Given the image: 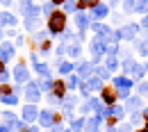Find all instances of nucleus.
I'll return each mask as SVG.
<instances>
[{"mask_svg":"<svg viewBox=\"0 0 148 132\" xmlns=\"http://www.w3.org/2000/svg\"><path fill=\"white\" fill-rule=\"evenodd\" d=\"M64 27H66V12H53L48 16V32L57 37L59 32H64Z\"/></svg>","mask_w":148,"mask_h":132,"instance_id":"f257e3e1","label":"nucleus"},{"mask_svg":"<svg viewBox=\"0 0 148 132\" xmlns=\"http://www.w3.org/2000/svg\"><path fill=\"white\" fill-rule=\"evenodd\" d=\"M91 30L93 32H96V34H100V41H105V43H107V41H112V39H114V41H116V32H112L110 27H105V25H103V23H91Z\"/></svg>","mask_w":148,"mask_h":132,"instance_id":"f03ea898","label":"nucleus"},{"mask_svg":"<svg viewBox=\"0 0 148 132\" xmlns=\"http://www.w3.org/2000/svg\"><path fill=\"white\" fill-rule=\"evenodd\" d=\"M57 121H59V114H55L53 109H41V112H39V123H41V128H53Z\"/></svg>","mask_w":148,"mask_h":132,"instance_id":"7ed1b4c3","label":"nucleus"},{"mask_svg":"<svg viewBox=\"0 0 148 132\" xmlns=\"http://www.w3.org/2000/svg\"><path fill=\"white\" fill-rule=\"evenodd\" d=\"M25 100L27 103H37V100H41V87H39V82H27L25 84Z\"/></svg>","mask_w":148,"mask_h":132,"instance_id":"20e7f679","label":"nucleus"},{"mask_svg":"<svg viewBox=\"0 0 148 132\" xmlns=\"http://www.w3.org/2000/svg\"><path fill=\"white\" fill-rule=\"evenodd\" d=\"M12 75H14V80H16L18 84H27V82H30V71H27V66H25L23 62L14 66V71H12Z\"/></svg>","mask_w":148,"mask_h":132,"instance_id":"39448f33","label":"nucleus"},{"mask_svg":"<svg viewBox=\"0 0 148 132\" xmlns=\"http://www.w3.org/2000/svg\"><path fill=\"white\" fill-rule=\"evenodd\" d=\"M14 55H16V46L9 43V41H2V43H0V59H2V62H9Z\"/></svg>","mask_w":148,"mask_h":132,"instance_id":"423d86ee","label":"nucleus"},{"mask_svg":"<svg viewBox=\"0 0 148 132\" xmlns=\"http://www.w3.org/2000/svg\"><path fill=\"white\" fill-rule=\"evenodd\" d=\"M23 121H25V123H32V121H39V112H37V107H34L32 103L23 107Z\"/></svg>","mask_w":148,"mask_h":132,"instance_id":"0eeeda50","label":"nucleus"},{"mask_svg":"<svg viewBox=\"0 0 148 132\" xmlns=\"http://www.w3.org/2000/svg\"><path fill=\"white\" fill-rule=\"evenodd\" d=\"M0 118H2V123H5L9 130H16V128H18V123H21V118L16 116V114H12V112H5Z\"/></svg>","mask_w":148,"mask_h":132,"instance_id":"6e6552de","label":"nucleus"},{"mask_svg":"<svg viewBox=\"0 0 148 132\" xmlns=\"http://www.w3.org/2000/svg\"><path fill=\"white\" fill-rule=\"evenodd\" d=\"M103 114H96V116H91V118H87V123H84V130L87 132H98V125L103 123Z\"/></svg>","mask_w":148,"mask_h":132,"instance_id":"1a4fd4ad","label":"nucleus"},{"mask_svg":"<svg viewBox=\"0 0 148 132\" xmlns=\"http://www.w3.org/2000/svg\"><path fill=\"white\" fill-rule=\"evenodd\" d=\"M137 30H139V25H123V27L116 32V37L119 39H132L137 34Z\"/></svg>","mask_w":148,"mask_h":132,"instance_id":"9d476101","label":"nucleus"},{"mask_svg":"<svg viewBox=\"0 0 148 132\" xmlns=\"http://www.w3.org/2000/svg\"><path fill=\"white\" fill-rule=\"evenodd\" d=\"M100 98H103V103H105V105H114V103H116V98H119V94H116L114 89H110V87H105V89L100 91Z\"/></svg>","mask_w":148,"mask_h":132,"instance_id":"9b49d317","label":"nucleus"},{"mask_svg":"<svg viewBox=\"0 0 148 132\" xmlns=\"http://www.w3.org/2000/svg\"><path fill=\"white\" fill-rule=\"evenodd\" d=\"M91 53H93V57H96V59L103 55V53H107V46H105V41H100V39H93V41H91Z\"/></svg>","mask_w":148,"mask_h":132,"instance_id":"f8f14e48","label":"nucleus"},{"mask_svg":"<svg viewBox=\"0 0 148 132\" xmlns=\"http://www.w3.org/2000/svg\"><path fill=\"white\" fill-rule=\"evenodd\" d=\"M16 23H18V18H16L14 14H9V12H0V27H5V25L14 27Z\"/></svg>","mask_w":148,"mask_h":132,"instance_id":"ddd939ff","label":"nucleus"},{"mask_svg":"<svg viewBox=\"0 0 148 132\" xmlns=\"http://www.w3.org/2000/svg\"><path fill=\"white\" fill-rule=\"evenodd\" d=\"M91 73H93V64H89V62H82V64L77 66V77H80V80H87Z\"/></svg>","mask_w":148,"mask_h":132,"instance_id":"4468645a","label":"nucleus"},{"mask_svg":"<svg viewBox=\"0 0 148 132\" xmlns=\"http://www.w3.org/2000/svg\"><path fill=\"white\" fill-rule=\"evenodd\" d=\"M69 91V87H66V82H62V80H55V84H53V94L59 98V100H64V94Z\"/></svg>","mask_w":148,"mask_h":132,"instance_id":"2eb2a0df","label":"nucleus"},{"mask_svg":"<svg viewBox=\"0 0 148 132\" xmlns=\"http://www.w3.org/2000/svg\"><path fill=\"white\" fill-rule=\"evenodd\" d=\"M32 62H34V71H37L41 77H50V68H48L46 64H41V62L37 59V55H32Z\"/></svg>","mask_w":148,"mask_h":132,"instance_id":"dca6fc26","label":"nucleus"},{"mask_svg":"<svg viewBox=\"0 0 148 132\" xmlns=\"http://www.w3.org/2000/svg\"><path fill=\"white\" fill-rule=\"evenodd\" d=\"M75 23H77V27H80V32H84L91 23H89V16H84L82 12H77V16H75Z\"/></svg>","mask_w":148,"mask_h":132,"instance_id":"f3484780","label":"nucleus"},{"mask_svg":"<svg viewBox=\"0 0 148 132\" xmlns=\"http://www.w3.org/2000/svg\"><path fill=\"white\" fill-rule=\"evenodd\" d=\"M107 14H110V7H107V5H103V2H98V5L93 7V16H96V18H105Z\"/></svg>","mask_w":148,"mask_h":132,"instance_id":"a211bd4d","label":"nucleus"},{"mask_svg":"<svg viewBox=\"0 0 148 132\" xmlns=\"http://www.w3.org/2000/svg\"><path fill=\"white\" fill-rule=\"evenodd\" d=\"M114 87L116 89H132V80L130 77H114Z\"/></svg>","mask_w":148,"mask_h":132,"instance_id":"6ab92c4d","label":"nucleus"},{"mask_svg":"<svg viewBox=\"0 0 148 132\" xmlns=\"http://www.w3.org/2000/svg\"><path fill=\"white\" fill-rule=\"evenodd\" d=\"M0 103H2V105H18V94L14 91V94H5V96H0Z\"/></svg>","mask_w":148,"mask_h":132,"instance_id":"aec40b11","label":"nucleus"},{"mask_svg":"<svg viewBox=\"0 0 148 132\" xmlns=\"http://www.w3.org/2000/svg\"><path fill=\"white\" fill-rule=\"evenodd\" d=\"M100 0H77V12H82V9H87V7H96Z\"/></svg>","mask_w":148,"mask_h":132,"instance_id":"412c9836","label":"nucleus"},{"mask_svg":"<svg viewBox=\"0 0 148 132\" xmlns=\"http://www.w3.org/2000/svg\"><path fill=\"white\" fill-rule=\"evenodd\" d=\"M84 123H87V118H75L73 123H71V132H82Z\"/></svg>","mask_w":148,"mask_h":132,"instance_id":"4be33fe9","label":"nucleus"},{"mask_svg":"<svg viewBox=\"0 0 148 132\" xmlns=\"http://www.w3.org/2000/svg\"><path fill=\"white\" fill-rule=\"evenodd\" d=\"M139 107H141V98H139V96L128 98V109H132V112H134V109H139Z\"/></svg>","mask_w":148,"mask_h":132,"instance_id":"5701e85b","label":"nucleus"},{"mask_svg":"<svg viewBox=\"0 0 148 132\" xmlns=\"http://www.w3.org/2000/svg\"><path fill=\"white\" fill-rule=\"evenodd\" d=\"M89 84H91V89H93V91H103V89H105V87H103V80H100L98 75L91 77V80H89Z\"/></svg>","mask_w":148,"mask_h":132,"instance_id":"b1692460","label":"nucleus"},{"mask_svg":"<svg viewBox=\"0 0 148 132\" xmlns=\"http://www.w3.org/2000/svg\"><path fill=\"white\" fill-rule=\"evenodd\" d=\"M71 71H73V64L71 62H59V73L62 75H69Z\"/></svg>","mask_w":148,"mask_h":132,"instance_id":"393cba45","label":"nucleus"},{"mask_svg":"<svg viewBox=\"0 0 148 132\" xmlns=\"http://www.w3.org/2000/svg\"><path fill=\"white\" fill-rule=\"evenodd\" d=\"M93 73L100 77V80H105V77L110 75V68H105V66H96V68H93Z\"/></svg>","mask_w":148,"mask_h":132,"instance_id":"a878e982","label":"nucleus"},{"mask_svg":"<svg viewBox=\"0 0 148 132\" xmlns=\"http://www.w3.org/2000/svg\"><path fill=\"white\" fill-rule=\"evenodd\" d=\"M141 121H144V116H141V112H137V109H134V112L130 114V123H132V125H139Z\"/></svg>","mask_w":148,"mask_h":132,"instance_id":"bb28decb","label":"nucleus"},{"mask_svg":"<svg viewBox=\"0 0 148 132\" xmlns=\"http://www.w3.org/2000/svg\"><path fill=\"white\" fill-rule=\"evenodd\" d=\"M41 12H43V14H48V16H50V14H53V12H55V2H43V5H41Z\"/></svg>","mask_w":148,"mask_h":132,"instance_id":"cd10ccee","label":"nucleus"},{"mask_svg":"<svg viewBox=\"0 0 148 132\" xmlns=\"http://www.w3.org/2000/svg\"><path fill=\"white\" fill-rule=\"evenodd\" d=\"M77 84H80V77H77V75H71V77H69V82H66V87H69V91H71V89H75Z\"/></svg>","mask_w":148,"mask_h":132,"instance_id":"c85d7f7f","label":"nucleus"},{"mask_svg":"<svg viewBox=\"0 0 148 132\" xmlns=\"http://www.w3.org/2000/svg\"><path fill=\"white\" fill-rule=\"evenodd\" d=\"M80 89H82V91H80V94L84 96V98H87V96L91 94L93 89H91V84H87V82H80Z\"/></svg>","mask_w":148,"mask_h":132,"instance_id":"c756f323","label":"nucleus"},{"mask_svg":"<svg viewBox=\"0 0 148 132\" xmlns=\"http://www.w3.org/2000/svg\"><path fill=\"white\" fill-rule=\"evenodd\" d=\"M75 9H77V2L75 0H66L64 2V12H75Z\"/></svg>","mask_w":148,"mask_h":132,"instance_id":"7c9ffc66","label":"nucleus"},{"mask_svg":"<svg viewBox=\"0 0 148 132\" xmlns=\"http://www.w3.org/2000/svg\"><path fill=\"white\" fill-rule=\"evenodd\" d=\"M53 84H55V80H46V82H39L41 91H50V89H53Z\"/></svg>","mask_w":148,"mask_h":132,"instance_id":"2f4dec72","label":"nucleus"},{"mask_svg":"<svg viewBox=\"0 0 148 132\" xmlns=\"http://www.w3.org/2000/svg\"><path fill=\"white\" fill-rule=\"evenodd\" d=\"M123 7H125V12H134L137 9V2L134 0H123Z\"/></svg>","mask_w":148,"mask_h":132,"instance_id":"473e14b6","label":"nucleus"},{"mask_svg":"<svg viewBox=\"0 0 148 132\" xmlns=\"http://www.w3.org/2000/svg\"><path fill=\"white\" fill-rule=\"evenodd\" d=\"M66 50H69V55H71V57H80V53H82V50H80V46H69Z\"/></svg>","mask_w":148,"mask_h":132,"instance_id":"72a5a7b5","label":"nucleus"},{"mask_svg":"<svg viewBox=\"0 0 148 132\" xmlns=\"http://www.w3.org/2000/svg\"><path fill=\"white\" fill-rule=\"evenodd\" d=\"M34 41H37V43H43V41H48V34L41 30V32H37V34H34Z\"/></svg>","mask_w":148,"mask_h":132,"instance_id":"f704fd0d","label":"nucleus"},{"mask_svg":"<svg viewBox=\"0 0 148 132\" xmlns=\"http://www.w3.org/2000/svg\"><path fill=\"white\" fill-rule=\"evenodd\" d=\"M137 91H139V96H148V82H141L137 87Z\"/></svg>","mask_w":148,"mask_h":132,"instance_id":"c9c22d12","label":"nucleus"},{"mask_svg":"<svg viewBox=\"0 0 148 132\" xmlns=\"http://www.w3.org/2000/svg\"><path fill=\"white\" fill-rule=\"evenodd\" d=\"M134 66H137V64H134L132 59H125V62H123V68H125L128 73H132V68H134Z\"/></svg>","mask_w":148,"mask_h":132,"instance_id":"e433bc0d","label":"nucleus"},{"mask_svg":"<svg viewBox=\"0 0 148 132\" xmlns=\"http://www.w3.org/2000/svg\"><path fill=\"white\" fill-rule=\"evenodd\" d=\"M5 94H14V89L9 84H0V96H5Z\"/></svg>","mask_w":148,"mask_h":132,"instance_id":"4c0bfd02","label":"nucleus"},{"mask_svg":"<svg viewBox=\"0 0 148 132\" xmlns=\"http://www.w3.org/2000/svg\"><path fill=\"white\" fill-rule=\"evenodd\" d=\"M9 75H12L9 71H2V73H0V84H7V82H9Z\"/></svg>","mask_w":148,"mask_h":132,"instance_id":"58836bf2","label":"nucleus"},{"mask_svg":"<svg viewBox=\"0 0 148 132\" xmlns=\"http://www.w3.org/2000/svg\"><path fill=\"white\" fill-rule=\"evenodd\" d=\"M107 132H119V128H116V121H114V118H110V123H107Z\"/></svg>","mask_w":148,"mask_h":132,"instance_id":"ea45409f","label":"nucleus"},{"mask_svg":"<svg viewBox=\"0 0 148 132\" xmlns=\"http://www.w3.org/2000/svg\"><path fill=\"white\" fill-rule=\"evenodd\" d=\"M30 7H32V0H23L21 2V12H27Z\"/></svg>","mask_w":148,"mask_h":132,"instance_id":"a19ab883","label":"nucleus"},{"mask_svg":"<svg viewBox=\"0 0 148 132\" xmlns=\"http://www.w3.org/2000/svg\"><path fill=\"white\" fill-rule=\"evenodd\" d=\"M119 98H130V89H116Z\"/></svg>","mask_w":148,"mask_h":132,"instance_id":"79ce46f5","label":"nucleus"},{"mask_svg":"<svg viewBox=\"0 0 148 132\" xmlns=\"http://www.w3.org/2000/svg\"><path fill=\"white\" fill-rule=\"evenodd\" d=\"M119 132H132V125H121V128H119Z\"/></svg>","mask_w":148,"mask_h":132,"instance_id":"37998d69","label":"nucleus"},{"mask_svg":"<svg viewBox=\"0 0 148 132\" xmlns=\"http://www.w3.org/2000/svg\"><path fill=\"white\" fill-rule=\"evenodd\" d=\"M141 27H148V14L144 16V21H141Z\"/></svg>","mask_w":148,"mask_h":132,"instance_id":"c03bdc74","label":"nucleus"},{"mask_svg":"<svg viewBox=\"0 0 148 132\" xmlns=\"http://www.w3.org/2000/svg\"><path fill=\"white\" fill-rule=\"evenodd\" d=\"M0 5H2V7H9V5H12V0H0Z\"/></svg>","mask_w":148,"mask_h":132,"instance_id":"a18cd8bd","label":"nucleus"},{"mask_svg":"<svg viewBox=\"0 0 148 132\" xmlns=\"http://www.w3.org/2000/svg\"><path fill=\"white\" fill-rule=\"evenodd\" d=\"M5 64H7V62H2V59H0V73H2V71H7V66H5Z\"/></svg>","mask_w":148,"mask_h":132,"instance_id":"49530a36","label":"nucleus"},{"mask_svg":"<svg viewBox=\"0 0 148 132\" xmlns=\"http://www.w3.org/2000/svg\"><path fill=\"white\" fill-rule=\"evenodd\" d=\"M141 116H144V118L148 121V107H144V109H141Z\"/></svg>","mask_w":148,"mask_h":132,"instance_id":"de8ad7c7","label":"nucleus"},{"mask_svg":"<svg viewBox=\"0 0 148 132\" xmlns=\"http://www.w3.org/2000/svg\"><path fill=\"white\" fill-rule=\"evenodd\" d=\"M53 132H62V125H53Z\"/></svg>","mask_w":148,"mask_h":132,"instance_id":"09e8293b","label":"nucleus"},{"mask_svg":"<svg viewBox=\"0 0 148 132\" xmlns=\"http://www.w3.org/2000/svg\"><path fill=\"white\" fill-rule=\"evenodd\" d=\"M7 37V34H5V30H2V27H0V41H2V39Z\"/></svg>","mask_w":148,"mask_h":132,"instance_id":"8fccbe9b","label":"nucleus"},{"mask_svg":"<svg viewBox=\"0 0 148 132\" xmlns=\"http://www.w3.org/2000/svg\"><path fill=\"white\" fill-rule=\"evenodd\" d=\"M50 2H55V5H64L66 0H50Z\"/></svg>","mask_w":148,"mask_h":132,"instance_id":"3c124183","label":"nucleus"},{"mask_svg":"<svg viewBox=\"0 0 148 132\" xmlns=\"http://www.w3.org/2000/svg\"><path fill=\"white\" fill-rule=\"evenodd\" d=\"M139 132H148V123H146V128H141V130H139Z\"/></svg>","mask_w":148,"mask_h":132,"instance_id":"603ef678","label":"nucleus"},{"mask_svg":"<svg viewBox=\"0 0 148 132\" xmlns=\"http://www.w3.org/2000/svg\"><path fill=\"white\" fill-rule=\"evenodd\" d=\"M116 2H119V0H110V5H116Z\"/></svg>","mask_w":148,"mask_h":132,"instance_id":"864d4df0","label":"nucleus"},{"mask_svg":"<svg viewBox=\"0 0 148 132\" xmlns=\"http://www.w3.org/2000/svg\"><path fill=\"white\" fill-rule=\"evenodd\" d=\"M32 132H39V128H32Z\"/></svg>","mask_w":148,"mask_h":132,"instance_id":"5fc2aeb1","label":"nucleus"},{"mask_svg":"<svg viewBox=\"0 0 148 132\" xmlns=\"http://www.w3.org/2000/svg\"><path fill=\"white\" fill-rule=\"evenodd\" d=\"M0 125H2V118H0Z\"/></svg>","mask_w":148,"mask_h":132,"instance_id":"6e6d98bb","label":"nucleus"}]
</instances>
